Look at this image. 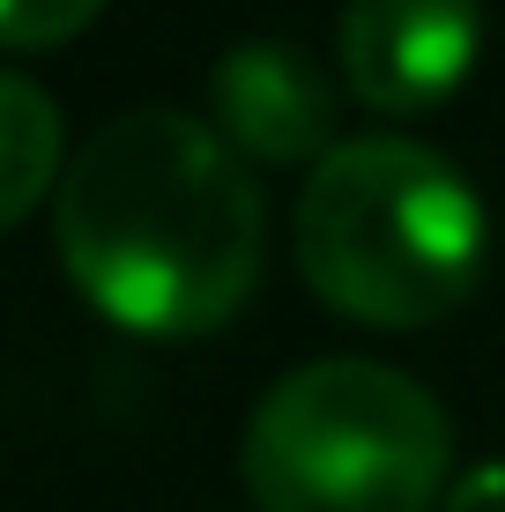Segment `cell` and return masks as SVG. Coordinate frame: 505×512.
I'll use <instances>...</instances> for the list:
<instances>
[{
	"label": "cell",
	"mask_w": 505,
	"mask_h": 512,
	"mask_svg": "<svg viewBox=\"0 0 505 512\" xmlns=\"http://www.w3.org/2000/svg\"><path fill=\"white\" fill-rule=\"evenodd\" d=\"M60 260L112 327L149 342L223 327L260 282L268 208L216 127L142 104L90 134L60 179Z\"/></svg>",
	"instance_id": "obj_1"
},
{
	"label": "cell",
	"mask_w": 505,
	"mask_h": 512,
	"mask_svg": "<svg viewBox=\"0 0 505 512\" xmlns=\"http://www.w3.org/2000/svg\"><path fill=\"white\" fill-rule=\"evenodd\" d=\"M67 156V119L38 82L0 75V231L30 216V208L52 193Z\"/></svg>",
	"instance_id": "obj_6"
},
{
	"label": "cell",
	"mask_w": 505,
	"mask_h": 512,
	"mask_svg": "<svg viewBox=\"0 0 505 512\" xmlns=\"http://www.w3.org/2000/svg\"><path fill=\"white\" fill-rule=\"evenodd\" d=\"M104 15V0H0V45L8 52H52L82 38Z\"/></svg>",
	"instance_id": "obj_7"
},
{
	"label": "cell",
	"mask_w": 505,
	"mask_h": 512,
	"mask_svg": "<svg viewBox=\"0 0 505 512\" xmlns=\"http://www.w3.org/2000/svg\"><path fill=\"white\" fill-rule=\"evenodd\" d=\"M208 104L216 134L246 164H327L335 141V90L298 45H231L208 67Z\"/></svg>",
	"instance_id": "obj_5"
},
{
	"label": "cell",
	"mask_w": 505,
	"mask_h": 512,
	"mask_svg": "<svg viewBox=\"0 0 505 512\" xmlns=\"http://www.w3.org/2000/svg\"><path fill=\"white\" fill-rule=\"evenodd\" d=\"M342 82L364 112L416 119L476 75L483 0H350L342 8Z\"/></svg>",
	"instance_id": "obj_4"
},
{
	"label": "cell",
	"mask_w": 505,
	"mask_h": 512,
	"mask_svg": "<svg viewBox=\"0 0 505 512\" xmlns=\"http://www.w3.org/2000/svg\"><path fill=\"white\" fill-rule=\"evenodd\" d=\"M454 468V423L394 364L320 357L275 379L246 423L260 512H431Z\"/></svg>",
	"instance_id": "obj_3"
},
{
	"label": "cell",
	"mask_w": 505,
	"mask_h": 512,
	"mask_svg": "<svg viewBox=\"0 0 505 512\" xmlns=\"http://www.w3.org/2000/svg\"><path fill=\"white\" fill-rule=\"evenodd\" d=\"M446 512H505V461L468 468L454 490H446Z\"/></svg>",
	"instance_id": "obj_8"
},
{
	"label": "cell",
	"mask_w": 505,
	"mask_h": 512,
	"mask_svg": "<svg viewBox=\"0 0 505 512\" xmlns=\"http://www.w3.org/2000/svg\"><path fill=\"white\" fill-rule=\"evenodd\" d=\"M298 268L342 320L387 334L439 327L483 275V201L416 141H342L298 193Z\"/></svg>",
	"instance_id": "obj_2"
}]
</instances>
